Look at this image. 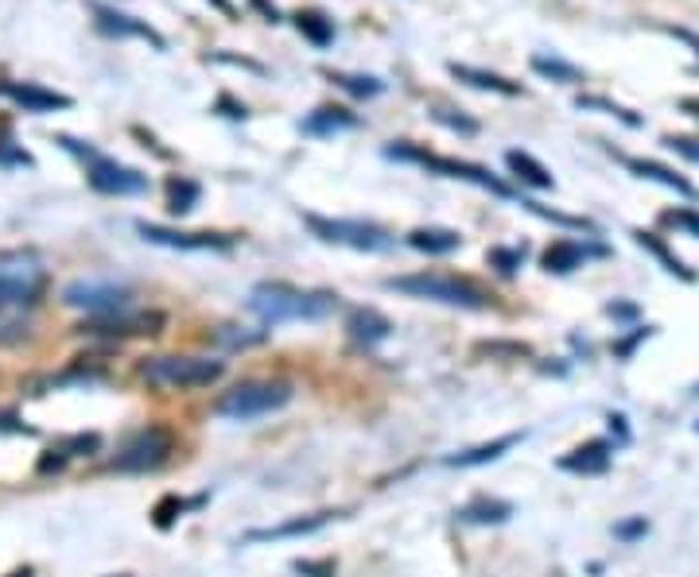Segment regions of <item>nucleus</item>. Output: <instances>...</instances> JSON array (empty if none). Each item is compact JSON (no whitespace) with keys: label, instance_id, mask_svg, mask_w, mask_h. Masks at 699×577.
<instances>
[{"label":"nucleus","instance_id":"1","mask_svg":"<svg viewBox=\"0 0 699 577\" xmlns=\"http://www.w3.org/2000/svg\"><path fill=\"white\" fill-rule=\"evenodd\" d=\"M249 311L269 326L280 322H316L334 311V295H311V291H296L288 283H261L249 295Z\"/></svg>","mask_w":699,"mask_h":577},{"label":"nucleus","instance_id":"2","mask_svg":"<svg viewBox=\"0 0 699 577\" xmlns=\"http://www.w3.org/2000/svg\"><path fill=\"white\" fill-rule=\"evenodd\" d=\"M389 291H400V295L412 298H428V303H443V306H462V311H486L493 303V295L486 287H478L467 275H439V272H423V275H397V280L385 283Z\"/></svg>","mask_w":699,"mask_h":577},{"label":"nucleus","instance_id":"3","mask_svg":"<svg viewBox=\"0 0 699 577\" xmlns=\"http://www.w3.org/2000/svg\"><path fill=\"white\" fill-rule=\"evenodd\" d=\"M292 399V384L284 381H246L230 392H222L214 399V415L233 418V423H246V418H261L280 411Z\"/></svg>","mask_w":699,"mask_h":577},{"label":"nucleus","instance_id":"4","mask_svg":"<svg viewBox=\"0 0 699 577\" xmlns=\"http://www.w3.org/2000/svg\"><path fill=\"white\" fill-rule=\"evenodd\" d=\"M47 287V272L28 252H0V314L16 306H36Z\"/></svg>","mask_w":699,"mask_h":577},{"label":"nucleus","instance_id":"5","mask_svg":"<svg viewBox=\"0 0 699 577\" xmlns=\"http://www.w3.org/2000/svg\"><path fill=\"white\" fill-rule=\"evenodd\" d=\"M385 155H389V160L420 163V168L439 171V175H447V179H462V183H475V186H482V191H490V194H498V198H517V194H513V186L501 183L498 175H490V171L478 168V163H467V160H447V155L423 152V148H412V144H392Z\"/></svg>","mask_w":699,"mask_h":577},{"label":"nucleus","instance_id":"6","mask_svg":"<svg viewBox=\"0 0 699 577\" xmlns=\"http://www.w3.org/2000/svg\"><path fill=\"white\" fill-rule=\"evenodd\" d=\"M226 365L210 357H152L140 376L156 387H210L214 381H222Z\"/></svg>","mask_w":699,"mask_h":577},{"label":"nucleus","instance_id":"7","mask_svg":"<svg viewBox=\"0 0 699 577\" xmlns=\"http://www.w3.org/2000/svg\"><path fill=\"white\" fill-rule=\"evenodd\" d=\"M308 229L327 244H350L358 252H381L392 244V236L385 233L381 225H369V221H331V217H319V213H308Z\"/></svg>","mask_w":699,"mask_h":577},{"label":"nucleus","instance_id":"8","mask_svg":"<svg viewBox=\"0 0 699 577\" xmlns=\"http://www.w3.org/2000/svg\"><path fill=\"white\" fill-rule=\"evenodd\" d=\"M132 298L129 287H121V283H106V280H74L62 287V303L74 306V311H86V314H117L124 311Z\"/></svg>","mask_w":699,"mask_h":577},{"label":"nucleus","instance_id":"9","mask_svg":"<svg viewBox=\"0 0 699 577\" xmlns=\"http://www.w3.org/2000/svg\"><path fill=\"white\" fill-rule=\"evenodd\" d=\"M171 454V434L163 431V426H148V431H140L137 438H129V446L117 454V469L124 473H144V469H156V465H163Z\"/></svg>","mask_w":699,"mask_h":577},{"label":"nucleus","instance_id":"10","mask_svg":"<svg viewBox=\"0 0 699 577\" xmlns=\"http://www.w3.org/2000/svg\"><path fill=\"white\" fill-rule=\"evenodd\" d=\"M137 229L144 241L168 244V249H183V252H222L233 244V236H222V233H179V229L152 225V221H140Z\"/></svg>","mask_w":699,"mask_h":577},{"label":"nucleus","instance_id":"11","mask_svg":"<svg viewBox=\"0 0 699 577\" xmlns=\"http://www.w3.org/2000/svg\"><path fill=\"white\" fill-rule=\"evenodd\" d=\"M90 186L93 191H101V194H140V191H148V175L93 155L90 160Z\"/></svg>","mask_w":699,"mask_h":577},{"label":"nucleus","instance_id":"12","mask_svg":"<svg viewBox=\"0 0 699 577\" xmlns=\"http://www.w3.org/2000/svg\"><path fill=\"white\" fill-rule=\"evenodd\" d=\"M156 326H163V318L160 314H101V318H93L90 326H82V330H90V334H121V337H129V334H156Z\"/></svg>","mask_w":699,"mask_h":577},{"label":"nucleus","instance_id":"13","mask_svg":"<svg viewBox=\"0 0 699 577\" xmlns=\"http://www.w3.org/2000/svg\"><path fill=\"white\" fill-rule=\"evenodd\" d=\"M622 163H626V168H630L638 179H649V183L669 186V191H677L680 198H699L696 186L688 183L685 175H677L672 168H665V163H657V160H633V155H622Z\"/></svg>","mask_w":699,"mask_h":577},{"label":"nucleus","instance_id":"14","mask_svg":"<svg viewBox=\"0 0 699 577\" xmlns=\"http://www.w3.org/2000/svg\"><path fill=\"white\" fill-rule=\"evenodd\" d=\"M8 98L20 101L28 113H51V109H70V98L67 93H54V90H43V85H31V82H8L4 85Z\"/></svg>","mask_w":699,"mask_h":577},{"label":"nucleus","instance_id":"15","mask_svg":"<svg viewBox=\"0 0 699 577\" xmlns=\"http://www.w3.org/2000/svg\"><path fill=\"white\" fill-rule=\"evenodd\" d=\"M633 241L641 244V249L649 252V256H657L665 264V272H672V275H680L685 283H696V272L685 264V260L677 256V252L665 244V236H657V233H649V229H633Z\"/></svg>","mask_w":699,"mask_h":577},{"label":"nucleus","instance_id":"16","mask_svg":"<svg viewBox=\"0 0 699 577\" xmlns=\"http://www.w3.org/2000/svg\"><path fill=\"white\" fill-rule=\"evenodd\" d=\"M347 330H350L353 342L377 345V342H385V337L392 334V322L385 318V314H377V311H369V306H361V311H353L350 318H347Z\"/></svg>","mask_w":699,"mask_h":577},{"label":"nucleus","instance_id":"17","mask_svg":"<svg viewBox=\"0 0 699 577\" xmlns=\"http://www.w3.org/2000/svg\"><path fill=\"white\" fill-rule=\"evenodd\" d=\"M447 70H451V74L459 78V82L475 85V90H493V93H506V98H517V93H521V85L509 82V78H501V74H490V70L462 67V62H451Z\"/></svg>","mask_w":699,"mask_h":577},{"label":"nucleus","instance_id":"18","mask_svg":"<svg viewBox=\"0 0 699 577\" xmlns=\"http://www.w3.org/2000/svg\"><path fill=\"white\" fill-rule=\"evenodd\" d=\"M408 244H412L416 252H428V256H447V252L462 249V236L455 233V229H412Z\"/></svg>","mask_w":699,"mask_h":577},{"label":"nucleus","instance_id":"19","mask_svg":"<svg viewBox=\"0 0 699 577\" xmlns=\"http://www.w3.org/2000/svg\"><path fill=\"white\" fill-rule=\"evenodd\" d=\"M587 252L591 249H583L579 241H552V249L545 252V272H556V275H568V272H576V267H583V260H587Z\"/></svg>","mask_w":699,"mask_h":577},{"label":"nucleus","instance_id":"20","mask_svg":"<svg viewBox=\"0 0 699 577\" xmlns=\"http://www.w3.org/2000/svg\"><path fill=\"white\" fill-rule=\"evenodd\" d=\"M607 465H610L607 442H587V446H579L571 457H563L560 469H568V473H607Z\"/></svg>","mask_w":699,"mask_h":577},{"label":"nucleus","instance_id":"21","mask_svg":"<svg viewBox=\"0 0 699 577\" xmlns=\"http://www.w3.org/2000/svg\"><path fill=\"white\" fill-rule=\"evenodd\" d=\"M506 163H509V171H513L521 183H529V186H537V191H552L556 186V179H552V171L545 168V163H537L529 152H509L506 155Z\"/></svg>","mask_w":699,"mask_h":577},{"label":"nucleus","instance_id":"22","mask_svg":"<svg viewBox=\"0 0 699 577\" xmlns=\"http://www.w3.org/2000/svg\"><path fill=\"white\" fill-rule=\"evenodd\" d=\"M98 23H101V31H109V36H140V39H148V43L163 47V39L156 36L148 23H137L132 16H121V12H113V8H98Z\"/></svg>","mask_w":699,"mask_h":577},{"label":"nucleus","instance_id":"23","mask_svg":"<svg viewBox=\"0 0 699 577\" xmlns=\"http://www.w3.org/2000/svg\"><path fill=\"white\" fill-rule=\"evenodd\" d=\"M517 442H521V434H506V438H493V442H486V446H475V449H467V454H459V457H447V465H459V469L486 465V462H493V457L506 454V449H513Z\"/></svg>","mask_w":699,"mask_h":577},{"label":"nucleus","instance_id":"24","mask_svg":"<svg viewBox=\"0 0 699 577\" xmlns=\"http://www.w3.org/2000/svg\"><path fill=\"white\" fill-rule=\"evenodd\" d=\"M532 70H537L540 78H548V82H560V85H579L583 82V70L571 67V62L563 59H548V54H532Z\"/></svg>","mask_w":699,"mask_h":577},{"label":"nucleus","instance_id":"25","mask_svg":"<svg viewBox=\"0 0 699 577\" xmlns=\"http://www.w3.org/2000/svg\"><path fill=\"white\" fill-rule=\"evenodd\" d=\"M199 183H194V179H168V210L171 213H179V217H183V213H191L194 205H199Z\"/></svg>","mask_w":699,"mask_h":577},{"label":"nucleus","instance_id":"26","mask_svg":"<svg viewBox=\"0 0 699 577\" xmlns=\"http://www.w3.org/2000/svg\"><path fill=\"white\" fill-rule=\"evenodd\" d=\"M296 28H300L303 39H311L316 47H331L334 43V23L319 12H296Z\"/></svg>","mask_w":699,"mask_h":577},{"label":"nucleus","instance_id":"27","mask_svg":"<svg viewBox=\"0 0 699 577\" xmlns=\"http://www.w3.org/2000/svg\"><path fill=\"white\" fill-rule=\"evenodd\" d=\"M353 117L347 109H319L316 117H308L303 121V132H316V136H327V132H339V129H353Z\"/></svg>","mask_w":699,"mask_h":577},{"label":"nucleus","instance_id":"28","mask_svg":"<svg viewBox=\"0 0 699 577\" xmlns=\"http://www.w3.org/2000/svg\"><path fill=\"white\" fill-rule=\"evenodd\" d=\"M576 105H579V109H599V113L618 117V121L630 124V129H641V117H638V113H630V109H622V105H618V101L602 98V93H587V98H576Z\"/></svg>","mask_w":699,"mask_h":577},{"label":"nucleus","instance_id":"29","mask_svg":"<svg viewBox=\"0 0 699 577\" xmlns=\"http://www.w3.org/2000/svg\"><path fill=\"white\" fill-rule=\"evenodd\" d=\"M509 516H513V508L501 500H478L462 512V519H470V524H501V519H509Z\"/></svg>","mask_w":699,"mask_h":577},{"label":"nucleus","instance_id":"30","mask_svg":"<svg viewBox=\"0 0 699 577\" xmlns=\"http://www.w3.org/2000/svg\"><path fill=\"white\" fill-rule=\"evenodd\" d=\"M323 524H327V516H311V519H296V524H284V527H272V532H253L249 539H253V543H264V539H288V535L319 532Z\"/></svg>","mask_w":699,"mask_h":577},{"label":"nucleus","instance_id":"31","mask_svg":"<svg viewBox=\"0 0 699 577\" xmlns=\"http://www.w3.org/2000/svg\"><path fill=\"white\" fill-rule=\"evenodd\" d=\"M334 85H342L353 98H373V93H381V82L377 78H361V74H331Z\"/></svg>","mask_w":699,"mask_h":577},{"label":"nucleus","instance_id":"32","mask_svg":"<svg viewBox=\"0 0 699 577\" xmlns=\"http://www.w3.org/2000/svg\"><path fill=\"white\" fill-rule=\"evenodd\" d=\"M661 221L665 225H672V229H685V233H692L699 241V213L696 210H665Z\"/></svg>","mask_w":699,"mask_h":577},{"label":"nucleus","instance_id":"33","mask_svg":"<svg viewBox=\"0 0 699 577\" xmlns=\"http://www.w3.org/2000/svg\"><path fill=\"white\" fill-rule=\"evenodd\" d=\"M521 260H525V249H493L490 252V264L498 267V272H517L521 267Z\"/></svg>","mask_w":699,"mask_h":577},{"label":"nucleus","instance_id":"34","mask_svg":"<svg viewBox=\"0 0 699 577\" xmlns=\"http://www.w3.org/2000/svg\"><path fill=\"white\" fill-rule=\"evenodd\" d=\"M665 148L677 152V155H685V160L699 163V140H692V136H665Z\"/></svg>","mask_w":699,"mask_h":577},{"label":"nucleus","instance_id":"35","mask_svg":"<svg viewBox=\"0 0 699 577\" xmlns=\"http://www.w3.org/2000/svg\"><path fill=\"white\" fill-rule=\"evenodd\" d=\"M436 121H439V124H447V129L467 132V136H475V132H478V124H475V121H467V117H451V113H447V109H439Z\"/></svg>","mask_w":699,"mask_h":577},{"label":"nucleus","instance_id":"36","mask_svg":"<svg viewBox=\"0 0 699 577\" xmlns=\"http://www.w3.org/2000/svg\"><path fill=\"white\" fill-rule=\"evenodd\" d=\"M661 31H669L672 39H685V43L696 51V59H699V36H696V31H688V28H672V23H661Z\"/></svg>","mask_w":699,"mask_h":577},{"label":"nucleus","instance_id":"37","mask_svg":"<svg viewBox=\"0 0 699 577\" xmlns=\"http://www.w3.org/2000/svg\"><path fill=\"white\" fill-rule=\"evenodd\" d=\"M214 62H230V67H246V70H253V74H264V67L261 62H253V59H233V54H210Z\"/></svg>","mask_w":699,"mask_h":577},{"label":"nucleus","instance_id":"38","mask_svg":"<svg viewBox=\"0 0 699 577\" xmlns=\"http://www.w3.org/2000/svg\"><path fill=\"white\" fill-rule=\"evenodd\" d=\"M218 109H226V117H233V121H238V117H249L246 105H238L230 93H222V98H218Z\"/></svg>","mask_w":699,"mask_h":577},{"label":"nucleus","instance_id":"39","mask_svg":"<svg viewBox=\"0 0 699 577\" xmlns=\"http://www.w3.org/2000/svg\"><path fill=\"white\" fill-rule=\"evenodd\" d=\"M253 8H257V12H264V20H272V23H277V20H280L277 4H269V0H253Z\"/></svg>","mask_w":699,"mask_h":577},{"label":"nucleus","instance_id":"40","mask_svg":"<svg viewBox=\"0 0 699 577\" xmlns=\"http://www.w3.org/2000/svg\"><path fill=\"white\" fill-rule=\"evenodd\" d=\"M646 532V519H638V524H626V527H618V535H641Z\"/></svg>","mask_w":699,"mask_h":577},{"label":"nucleus","instance_id":"41","mask_svg":"<svg viewBox=\"0 0 699 577\" xmlns=\"http://www.w3.org/2000/svg\"><path fill=\"white\" fill-rule=\"evenodd\" d=\"M680 109H685L688 117H696V121H699V101L696 98H685V101H680Z\"/></svg>","mask_w":699,"mask_h":577},{"label":"nucleus","instance_id":"42","mask_svg":"<svg viewBox=\"0 0 699 577\" xmlns=\"http://www.w3.org/2000/svg\"><path fill=\"white\" fill-rule=\"evenodd\" d=\"M210 4H214V8H218V12L233 16V4H230V0H210Z\"/></svg>","mask_w":699,"mask_h":577},{"label":"nucleus","instance_id":"43","mask_svg":"<svg viewBox=\"0 0 699 577\" xmlns=\"http://www.w3.org/2000/svg\"><path fill=\"white\" fill-rule=\"evenodd\" d=\"M8 577H31V570H16V574H8Z\"/></svg>","mask_w":699,"mask_h":577},{"label":"nucleus","instance_id":"44","mask_svg":"<svg viewBox=\"0 0 699 577\" xmlns=\"http://www.w3.org/2000/svg\"><path fill=\"white\" fill-rule=\"evenodd\" d=\"M0 431H12V426H0Z\"/></svg>","mask_w":699,"mask_h":577},{"label":"nucleus","instance_id":"45","mask_svg":"<svg viewBox=\"0 0 699 577\" xmlns=\"http://www.w3.org/2000/svg\"><path fill=\"white\" fill-rule=\"evenodd\" d=\"M692 395H699V384H696V392H692Z\"/></svg>","mask_w":699,"mask_h":577},{"label":"nucleus","instance_id":"46","mask_svg":"<svg viewBox=\"0 0 699 577\" xmlns=\"http://www.w3.org/2000/svg\"><path fill=\"white\" fill-rule=\"evenodd\" d=\"M696 434H699V423H696Z\"/></svg>","mask_w":699,"mask_h":577}]
</instances>
